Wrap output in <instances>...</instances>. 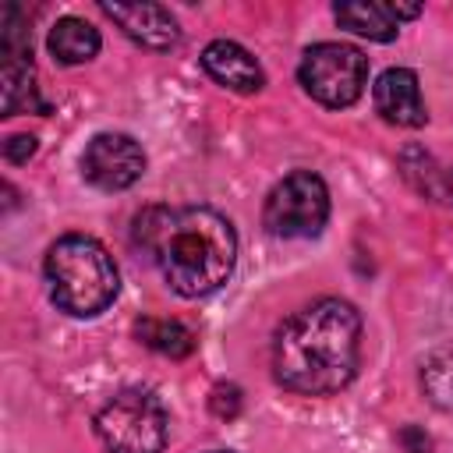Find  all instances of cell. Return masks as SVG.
<instances>
[{
	"label": "cell",
	"mask_w": 453,
	"mask_h": 453,
	"mask_svg": "<svg viewBox=\"0 0 453 453\" xmlns=\"http://www.w3.org/2000/svg\"><path fill=\"white\" fill-rule=\"evenodd\" d=\"M442 188H446V202H453V166L446 170V177H442Z\"/></svg>",
	"instance_id": "19"
},
{
	"label": "cell",
	"mask_w": 453,
	"mask_h": 453,
	"mask_svg": "<svg viewBox=\"0 0 453 453\" xmlns=\"http://www.w3.org/2000/svg\"><path fill=\"white\" fill-rule=\"evenodd\" d=\"M134 244L149 251L170 290L180 297L219 290L237 262V234L230 219L205 205L145 209L134 219Z\"/></svg>",
	"instance_id": "2"
},
{
	"label": "cell",
	"mask_w": 453,
	"mask_h": 453,
	"mask_svg": "<svg viewBox=\"0 0 453 453\" xmlns=\"http://www.w3.org/2000/svg\"><path fill=\"white\" fill-rule=\"evenodd\" d=\"M361 361V315L350 301L319 297L294 311L273 340V375L301 396L340 393Z\"/></svg>",
	"instance_id": "1"
},
{
	"label": "cell",
	"mask_w": 453,
	"mask_h": 453,
	"mask_svg": "<svg viewBox=\"0 0 453 453\" xmlns=\"http://www.w3.org/2000/svg\"><path fill=\"white\" fill-rule=\"evenodd\" d=\"M134 336L163 357H188L195 350V333L177 319H138Z\"/></svg>",
	"instance_id": "14"
},
{
	"label": "cell",
	"mask_w": 453,
	"mask_h": 453,
	"mask_svg": "<svg viewBox=\"0 0 453 453\" xmlns=\"http://www.w3.org/2000/svg\"><path fill=\"white\" fill-rule=\"evenodd\" d=\"M329 219L326 180L311 170L287 173L265 198L262 223L276 237H315Z\"/></svg>",
	"instance_id": "6"
},
{
	"label": "cell",
	"mask_w": 453,
	"mask_h": 453,
	"mask_svg": "<svg viewBox=\"0 0 453 453\" xmlns=\"http://www.w3.org/2000/svg\"><path fill=\"white\" fill-rule=\"evenodd\" d=\"M421 389L439 411L453 414V347L432 350L421 361Z\"/></svg>",
	"instance_id": "15"
},
{
	"label": "cell",
	"mask_w": 453,
	"mask_h": 453,
	"mask_svg": "<svg viewBox=\"0 0 453 453\" xmlns=\"http://www.w3.org/2000/svg\"><path fill=\"white\" fill-rule=\"evenodd\" d=\"M202 67L209 71V78H216L223 88H234V92H258L265 85V74H262L258 60L230 39L209 42L202 50Z\"/></svg>",
	"instance_id": "10"
},
{
	"label": "cell",
	"mask_w": 453,
	"mask_h": 453,
	"mask_svg": "<svg viewBox=\"0 0 453 453\" xmlns=\"http://www.w3.org/2000/svg\"><path fill=\"white\" fill-rule=\"evenodd\" d=\"M209 407H212L216 418H237L241 414V389L230 386V382H219L209 396Z\"/></svg>",
	"instance_id": "16"
},
{
	"label": "cell",
	"mask_w": 453,
	"mask_h": 453,
	"mask_svg": "<svg viewBox=\"0 0 453 453\" xmlns=\"http://www.w3.org/2000/svg\"><path fill=\"white\" fill-rule=\"evenodd\" d=\"M375 110L382 120L396 124V127H421L428 120L425 103H421V88H418V74L411 67H389L379 74L375 81Z\"/></svg>",
	"instance_id": "9"
},
{
	"label": "cell",
	"mask_w": 453,
	"mask_h": 453,
	"mask_svg": "<svg viewBox=\"0 0 453 453\" xmlns=\"http://www.w3.org/2000/svg\"><path fill=\"white\" fill-rule=\"evenodd\" d=\"M46 287L50 301L78 319L106 311L120 290V273L110 251L85 234H67L46 251Z\"/></svg>",
	"instance_id": "3"
},
{
	"label": "cell",
	"mask_w": 453,
	"mask_h": 453,
	"mask_svg": "<svg viewBox=\"0 0 453 453\" xmlns=\"http://www.w3.org/2000/svg\"><path fill=\"white\" fill-rule=\"evenodd\" d=\"M28 156H35V138L32 134H11L4 142V159L7 163H28Z\"/></svg>",
	"instance_id": "17"
},
{
	"label": "cell",
	"mask_w": 453,
	"mask_h": 453,
	"mask_svg": "<svg viewBox=\"0 0 453 453\" xmlns=\"http://www.w3.org/2000/svg\"><path fill=\"white\" fill-rule=\"evenodd\" d=\"M99 11L120 25V32L127 39H134L138 46L145 50H170L180 42V28H177V18L163 7V4H99Z\"/></svg>",
	"instance_id": "8"
},
{
	"label": "cell",
	"mask_w": 453,
	"mask_h": 453,
	"mask_svg": "<svg viewBox=\"0 0 453 453\" xmlns=\"http://www.w3.org/2000/svg\"><path fill=\"white\" fill-rule=\"evenodd\" d=\"M400 442L407 446V453H428V435L421 428H403L400 432Z\"/></svg>",
	"instance_id": "18"
},
{
	"label": "cell",
	"mask_w": 453,
	"mask_h": 453,
	"mask_svg": "<svg viewBox=\"0 0 453 453\" xmlns=\"http://www.w3.org/2000/svg\"><path fill=\"white\" fill-rule=\"evenodd\" d=\"M297 78H301V88L315 103L340 110V106H350L365 92L368 60L361 50L347 42H315L304 50L297 64Z\"/></svg>",
	"instance_id": "5"
},
{
	"label": "cell",
	"mask_w": 453,
	"mask_h": 453,
	"mask_svg": "<svg viewBox=\"0 0 453 453\" xmlns=\"http://www.w3.org/2000/svg\"><path fill=\"white\" fill-rule=\"evenodd\" d=\"M4 117H18L25 110H46L35 96L32 53H4V85H0Z\"/></svg>",
	"instance_id": "12"
},
{
	"label": "cell",
	"mask_w": 453,
	"mask_h": 453,
	"mask_svg": "<svg viewBox=\"0 0 453 453\" xmlns=\"http://www.w3.org/2000/svg\"><path fill=\"white\" fill-rule=\"evenodd\" d=\"M145 173V152L131 134H96L81 152V177L99 191H124Z\"/></svg>",
	"instance_id": "7"
},
{
	"label": "cell",
	"mask_w": 453,
	"mask_h": 453,
	"mask_svg": "<svg viewBox=\"0 0 453 453\" xmlns=\"http://www.w3.org/2000/svg\"><path fill=\"white\" fill-rule=\"evenodd\" d=\"M336 21L365 39H375V42H389L396 32H400V21L389 7V0H350V4H336L333 7Z\"/></svg>",
	"instance_id": "11"
},
{
	"label": "cell",
	"mask_w": 453,
	"mask_h": 453,
	"mask_svg": "<svg viewBox=\"0 0 453 453\" xmlns=\"http://www.w3.org/2000/svg\"><path fill=\"white\" fill-rule=\"evenodd\" d=\"M96 435L106 453H163L166 411L152 393L124 389L96 414Z\"/></svg>",
	"instance_id": "4"
},
{
	"label": "cell",
	"mask_w": 453,
	"mask_h": 453,
	"mask_svg": "<svg viewBox=\"0 0 453 453\" xmlns=\"http://www.w3.org/2000/svg\"><path fill=\"white\" fill-rule=\"evenodd\" d=\"M46 46L60 64H85L99 53V32L85 18H60L50 28Z\"/></svg>",
	"instance_id": "13"
}]
</instances>
